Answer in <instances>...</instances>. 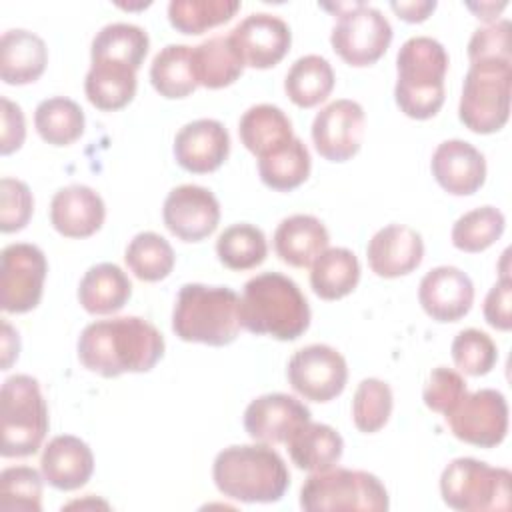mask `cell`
<instances>
[{"instance_id": "obj_1", "label": "cell", "mask_w": 512, "mask_h": 512, "mask_svg": "<svg viewBox=\"0 0 512 512\" xmlns=\"http://www.w3.org/2000/svg\"><path fill=\"white\" fill-rule=\"evenodd\" d=\"M164 336L140 316H120L88 324L78 338L80 364L104 378L148 372L164 356Z\"/></svg>"}, {"instance_id": "obj_2", "label": "cell", "mask_w": 512, "mask_h": 512, "mask_svg": "<svg viewBox=\"0 0 512 512\" xmlns=\"http://www.w3.org/2000/svg\"><path fill=\"white\" fill-rule=\"evenodd\" d=\"M310 306L298 284L280 272H262L244 284L240 324L258 336L296 340L310 326Z\"/></svg>"}, {"instance_id": "obj_3", "label": "cell", "mask_w": 512, "mask_h": 512, "mask_svg": "<svg viewBox=\"0 0 512 512\" xmlns=\"http://www.w3.org/2000/svg\"><path fill=\"white\" fill-rule=\"evenodd\" d=\"M216 488L246 504L278 502L290 486V472L270 444H240L220 450L212 464Z\"/></svg>"}, {"instance_id": "obj_4", "label": "cell", "mask_w": 512, "mask_h": 512, "mask_svg": "<svg viewBox=\"0 0 512 512\" xmlns=\"http://www.w3.org/2000/svg\"><path fill=\"white\" fill-rule=\"evenodd\" d=\"M398 80L394 100L414 120L436 116L444 104V78L448 72L446 48L430 36L408 38L396 54Z\"/></svg>"}, {"instance_id": "obj_5", "label": "cell", "mask_w": 512, "mask_h": 512, "mask_svg": "<svg viewBox=\"0 0 512 512\" xmlns=\"http://www.w3.org/2000/svg\"><path fill=\"white\" fill-rule=\"evenodd\" d=\"M240 298L228 286L184 284L172 310V330L184 342L228 346L240 332Z\"/></svg>"}, {"instance_id": "obj_6", "label": "cell", "mask_w": 512, "mask_h": 512, "mask_svg": "<svg viewBox=\"0 0 512 512\" xmlns=\"http://www.w3.org/2000/svg\"><path fill=\"white\" fill-rule=\"evenodd\" d=\"M48 426V406L38 380L28 374L6 378L0 392V454L4 458L36 454Z\"/></svg>"}, {"instance_id": "obj_7", "label": "cell", "mask_w": 512, "mask_h": 512, "mask_svg": "<svg viewBox=\"0 0 512 512\" xmlns=\"http://www.w3.org/2000/svg\"><path fill=\"white\" fill-rule=\"evenodd\" d=\"M300 506L306 512L368 510L384 512L390 506L386 486L366 470L328 468L308 476L300 488Z\"/></svg>"}, {"instance_id": "obj_8", "label": "cell", "mask_w": 512, "mask_h": 512, "mask_svg": "<svg viewBox=\"0 0 512 512\" xmlns=\"http://www.w3.org/2000/svg\"><path fill=\"white\" fill-rule=\"evenodd\" d=\"M512 474L476 458L452 460L440 476V494L458 512L508 510L512 504Z\"/></svg>"}, {"instance_id": "obj_9", "label": "cell", "mask_w": 512, "mask_h": 512, "mask_svg": "<svg viewBox=\"0 0 512 512\" xmlns=\"http://www.w3.org/2000/svg\"><path fill=\"white\" fill-rule=\"evenodd\" d=\"M512 62H472L458 104L460 122L476 134H494L510 116Z\"/></svg>"}, {"instance_id": "obj_10", "label": "cell", "mask_w": 512, "mask_h": 512, "mask_svg": "<svg viewBox=\"0 0 512 512\" xmlns=\"http://www.w3.org/2000/svg\"><path fill=\"white\" fill-rule=\"evenodd\" d=\"M336 24L330 34L334 52L350 66L378 62L392 42L388 18L364 2L336 4Z\"/></svg>"}, {"instance_id": "obj_11", "label": "cell", "mask_w": 512, "mask_h": 512, "mask_svg": "<svg viewBox=\"0 0 512 512\" xmlns=\"http://www.w3.org/2000/svg\"><path fill=\"white\" fill-rule=\"evenodd\" d=\"M48 262L36 244H8L0 254V306L10 314L34 310L42 300Z\"/></svg>"}, {"instance_id": "obj_12", "label": "cell", "mask_w": 512, "mask_h": 512, "mask_svg": "<svg viewBox=\"0 0 512 512\" xmlns=\"http://www.w3.org/2000/svg\"><path fill=\"white\" fill-rule=\"evenodd\" d=\"M452 434L478 448L498 446L508 432V402L502 392L482 388L464 394L444 416Z\"/></svg>"}, {"instance_id": "obj_13", "label": "cell", "mask_w": 512, "mask_h": 512, "mask_svg": "<svg viewBox=\"0 0 512 512\" xmlns=\"http://www.w3.org/2000/svg\"><path fill=\"white\" fill-rule=\"evenodd\" d=\"M294 392L310 402H330L348 382L344 356L328 344H310L292 354L286 368Z\"/></svg>"}, {"instance_id": "obj_14", "label": "cell", "mask_w": 512, "mask_h": 512, "mask_svg": "<svg viewBox=\"0 0 512 512\" xmlns=\"http://www.w3.org/2000/svg\"><path fill=\"white\" fill-rule=\"evenodd\" d=\"M366 132L364 108L350 98L324 106L312 122L316 152L330 162H346L358 154Z\"/></svg>"}, {"instance_id": "obj_15", "label": "cell", "mask_w": 512, "mask_h": 512, "mask_svg": "<svg viewBox=\"0 0 512 512\" xmlns=\"http://www.w3.org/2000/svg\"><path fill=\"white\" fill-rule=\"evenodd\" d=\"M164 226L184 242L208 238L220 222V202L204 186L180 184L172 188L162 206Z\"/></svg>"}, {"instance_id": "obj_16", "label": "cell", "mask_w": 512, "mask_h": 512, "mask_svg": "<svg viewBox=\"0 0 512 512\" xmlns=\"http://www.w3.org/2000/svg\"><path fill=\"white\" fill-rule=\"evenodd\" d=\"M244 66L266 70L276 66L290 50L292 32L288 24L268 12L246 16L228 34Z\"/></svg>"}, {"instance_id": "obj_17", "label": "cell", "mask_w": 512, "mask_h": 512, "mask_svg": "<svg viewBox=\"0 0 512 512\" xmlns=\"http://www.w3.org/2000/svg\"><path fill=\"white\" fill-rule=\"evenodd\" d=\"M306 422H310L308 406L284 392L258 396L244 410L248 436L262 444H286Z\"/></svg>"}, {"instance_id": "obj_18", "label": "cell", "mask_w": 512, "mask_h": 512, "mask_svg": "<svg viewBox=\"0 0 512 512\" xmlns=\"http://www.w3.org/2000/svg\"><path fill=\"white\" fill-rule=\"evenodd\" d=\"M230 154V134L214 118H198L184 124L174 138V158L192 174L218 170Z\"/></svg>"}, {"instance_id": "obj_19", "label": "cell", "mask_w": 512, "mask_h": 512, "mask_svg": "<svg viewBox=\"0 0 512 512\" xmlns=\"http://www.w3.org/2000/svg\"><path fill=\"white\" fill-rule=\"evenodd\" d=\"M418 302L432 320L456 322L472 308L474 284L456 266H436L420 280Z\"/></svg>"}, {"instance_id": "obj_20", "label": "cell", "mask_w": 512, "mask_h": 512, "mask_svg": "<svg viewBox=\"0 0 512 512\" xmlns=\"http://www.w3.org/2000/svg\"><path fill=\"white\" fill-rule=\"evenodd\" d=\"M430 170L434 180L454 196L478 192L486 180L484 154L466 140H444L436 146Z\"/></svg>"}, {"instance_id": "obj_21", "label": "cell", "mask_w": 512, "mask_h": 512, "mask_svg": "<svg viewBox=\"0 0 512 512\" xmlns=\"http://www.w3.org/2000/svg\"><path fill=\"white\" fill-rule=\"evenodd\" d=\"M368 266L380 278L406 276L422 264L424 240L420 232L404 224L380 228L366 246Z\"/></svg>"}, {"instance_id": "obj_22", "label": "cell", "mask_w": 512, "mask_h": 512, "mask_svg": "<svg viewBox=\"0 0 512 512\" xmlns=\"http://www.w3.org/2000/svg\"><path fill=\"white\" fill-rule=\"evenodd\" d=\"M106 218L102 196L84 184L60 188L50 202V224L66 238H88L96 234Z\"/></svg>"}, {"instance_id": "obj_23", "label": "cell", "mask_w": 512, "mask_h": 512, "mask_svg": "<svg viewBox=\"0 0 512 512\" xmlns=\"http://www.w3.org/2000/svg\"><path fill=\"white\" fill-rule=\"evenodd\" d=\"M40 470L52 488L62 492L78 490L92 478L94 454L78 436L60 434L44 446Z\"/></svg>"}, {"instance_id": "obj_24", "label": "cell", "mask_w": 512, "mask_h": 512, "mask_svg": "<svg viewBox=\"0 0 512 512\" xmlns=\"http://www.w3.org/2000/svg\"><path fill=\"white\" fill-rule=\"evenodd\" d=\"M272 240L282 262L294 268H308L328 248L330 234L316 216L292 214L278 224Z\"/></svg>"}, {"instance_id": "obj_25", "label": "cell", "mask_w": 512, "mask_h": 512, "mask_svg": "<svg viewBox=\"0 0 512 512\" xmlns=\"http://www.w3.org/2000/svg\"><path fill=\"white\" fill-rule=\"evenodd\" d=\"M48 64L44 40L24 28L6 30L0 40V78L12 86L36 82Z\"/></svg>"}, {"instance_id": "obj_26", "label": "cell", "mask_w": 512, "mask_h": 512, "mask_svg": "<svg viewBox=\"0 0 512 512\" xmlns=\"http://www.w3.org/2000/svg\"><path fill=\"white\" fill-rule=\"evenodd\" d=\"M130 294L128 274L112 262L90 266L78 284V302L88 314H114L124 308Z\"/></svg>"}, {"instance_id": "obj_27", "label": "cell", "mask_w": 512, "mask_h": 512, "mask_svg": "<svg viewBox=\"0 0 512 512\" xmlns=\"http://www.w3.org/2000/svg\"><path fill=\"white\" fill-rule=\"evenodd\" d=\"M290 460L300 470L322 472L334 468L344 452L342 436L328 424L306 422L286 442Z\"/></svg>"}, {"instance_id": "obj_28", "label": "cell", "mask_w": 512, "mask_h": 512, "mask_svg": "<svg viewBox=\"0 0 512 512\" xmlns=\"http://www.w3.org/2000/svg\"><path fill=\"white\" fill-rule=\"evenodd\" d=\"M238 134L246 150L258 158L280 150L294 138L290 118L274 104L250 106L238 122Z\"/></svg>"}, {"instance_id": "obj_29", "label": "cell", "mask_w": 512, "mask_h": 512, "mask_svg": "<svg viewBox=\"0 0 512 512\" xmlns=\"http://www.w3.org/2000/svg\"><path fill=\"white\" fill-rule=\"evenodd\" d=\"M192 66L198 86L210 90L234 84L244 72V62L230 36H212L192 46Z\"/></svg>"}, {"instance_id": "obj_30", "label": "cell", "mask_w": 512, "mask_h": 512, "mask_svg": "<svg viewBox=\"0 0 512 512\" xmlns=\"http://www.w3.org/2000/svg\"><path fill=\"white\" fill-rule=\"evenodd\" d=\"M136 88V70L116 62H92L84 78L86 98L104 112H114L130 104L136 96Z\"/></svg>"}, {"instance_id": "obj_31", "label": "cell", "mask_w": 512, "mask_h": 512, "mask_svg": "<svg viewBox=\"0 0 512 512\" xmlns=\"http://www.w3.org/2000/svg\"><path fill=\"white\" fill-rule=\"evenodd\" d=\"M150 48L144 28L128 22H112L100 28L90 46L92 62L126 64L138 72Z\"/></svg>"}, {"instance_id": "obj_32", "label": "cell", "mask_w": 512, "mask_h": 512, "mask_svg": "<svg viewBox=\"0 0 512 512\" xmlns=\"http://www.w3.org/2000/svg\"><path fill=\"white\" fill-rule=\"evenodd\" d=\"M360 280V262L348 248H326L310 270V286L322 300L348 296Z\"/></svg>"}, {"instance_id": "obj_33", "label": "cell", "mask_w": 512, "mask_h": 512, "mask_svg": "<svg viewBox=\"0 0 512 512\" xmlns=\"http://www.w3.org/2000/svg\"><path fill=\"white\" fill-rule=\"evenodd\" d=\"M150 82L154 90L168 100L190 96L198 88L194 66H192V46H186V44L164 46L152 60Z\"/></svg>"}, {"instance_id": "obj_34", "label": "cell", "mask_w": 512, "mask_h": 512, "mask_svg": "<svg viewBox=\"0 0 512 512\" xmlns=\"http://www.w3.org/2000/svg\"><path fill=\"white\" fill-rule=\"evenodd\" d=\"M334 80V70L326 58L306 54L290 66L284 78V90L296 106L314 108L330 96Z\"/></svg>"}, {"instance_id": "obj_35", "label": "cell", "mask_w": 512, "mask_h": 512, "mask_svg": "<svg viewBox=\"0 0 512 512\" xmlns=\"http://www.w3.org/2000/svg\"><path fill=\"white\" fill-rule=\"evenodd\" d=\"M84 110L66 96L42 100L34 110L38 136L52 146H70L84 134Z\"/></svg>"}, {"instance_id": "obj_36", "label": "cell", "mask_w": 512, "mask_h": 512, "mask_svg": "<svg viewBox=\"0 0 512 512\" xmlns=\"http://www.w3.org/2000/svg\"><path fill=\"white\" fill-rule=\"evenodd\" d=\"M312 160L306 144L300 138H292L280 150L258 158L260 180L278 192H290L306 182L310 176Z\"/></svg>"}, {"instance_id": "obj_37", "label": "cell", "mask_w": 512, "mask_h": 512, "mask_svg": "<svg viewBox=\"0 0 512 512\" xmlns=\"http://www.w3.org/2000/svg\"><path fill=\"white\" fill-rule=\"evenodd\" d=\"M124 262L142 282L164 280L176 262L170 242L156 232H138L126 246Z\"/></svg>"}, {"instance_id": "obj_38", "label": "cell", "mask_w": 512, "mask_h": 512, "mask_svg": "<svg viewBox=\"0 0 512 512\" xmlns=\"http://www.w3.org/2000/svg\"><path fill=\"white\" fill-rule=\"evenodd\" d=\"M216 254L230 270H250L266 260L268 242L258 226L240 222L224 228L216 240Z\"/></svg>"}, {"instance_id": "obj_39", "label": "cell", "mask_w": 512, "mask_h": 512, "mask_svg": "<svg viewBox=\"0 0 512 512\" xmlns=\"http://www.w3.org/2000/svg\"><path fill=\"white\" fill-rule=\"evenodd\" d=\"M238 10V0H172L168 20L182 34H202L232 20Z\"/></svg>"}, {"instance_id": "obj_40", "label": "cell", "mask_w": 512, "mask_h": 512, "mask_svg": "<svg viewBox=\"0 0 512 512\" xmlns=\"http://www.w3.org/2000/svg\"><path fill=\"white\" fill-rule=\"evenodd\" d=\"M506 218L494 206H480L462 214L452 226V244L462 252H482L504 232Z\"/></svg>"}, {"instance_id": "obj_41", "label": "cell", "mask_w": 512, "mask_h": 512, "mask_svg": "<svg viewBox=\"0 0 512 512\" xmlns=\"http://www.w3.org/2000/svg\"><path fill=\"white\" fill-rule=\"evenodd\" d=\"M392 388L380 378H364L352 398L354 426L364 434L382 430L392 414Z\"/></svg>"}, {"instance_id": "obj_42", "label": "cell", "mask_w": 512, "mask_h": 512, "mask_svg": "<svg viewBox=\"0 0 512 512\" xmlns=\"http://www.w3.org/2000/svg\"><path fill=\"white\" fill-rule=\"evenodd\" d=\"M0 510L40 512L42 478L32 466H10L0 474Z\"/></svg>"}, {"instance_id": "obj_43", "label": "cell", "mask_w": 512, "mask_h": 512, "mask_svg": "<svg viewBox=\"0 0 512 512\" xmlns=\"http://www.w3.org/2000/svg\"><path fill=\"white\" fill-rule=\"evenodd\" d=\"M450 352L454 364L468 376L488 374L498 360V348L494 340L478 328L460 330L452 340Z\"/></svg>"}, {"instance_id": "obj_44", "label": "cell", "mask_w": 512, "mask_h": 512, "mask_svg": "<svg viewBox=\"0 0 512 512\" xmlns=\"http://www.w3.org/2000/svg\"><path fill=\"white\" fill-rule=\"evenodd\" d=\"M34 212V198L26 182L4 176L0 180V230L4 234L26 228Z\"/></svg>"}, {"instance_id": "obj_45", "label": "cell", "mask_w": 512, "mask_h": 512, "mask_svg": "<svg viewBox=\"0 0 512 512\" xmlns=\"http://www.w3.org/2000/svg\"><path fill=\"white\" fill-rule=\"evenodd\" d=\"M510 20H498L474 30L468 42V58L472 62H512Z\"/></svg>"}, {"instance_id": "obj_46", "label": "cell", "mask_w": 512, "mask_h": 512, "mask_svg": "<svg viewBox=\"0 0 512 512\" xmlns=\"http://www.w3.org/2000/svg\"><path fill=\"white\" fill-rule=\"evenodd\" d=\"M466 392V380L462 378L460 372L446 366H438L428 376V382L422 390V400L430 410L446 416Z\"/></svg>"}, {"instance_id": "obj_47", "label": "cell", "mask_w": 512, "mask_h": 512, "mask_svg": "<svg viewBox=\"0 0 512 512\" xmlns=\"http://www.w3.org/2000/svg\"><path fill=\"white\" fill-rule=\"evenodd\" d=\"M512 280L508 274L500 276V280L488 290L484 298V320L502 332L512 328Z\"/></svg>"}, {"instance_id": "obj_48", "label": "cell", "mask_w": 512, "mask_h": 512, "mask_svg": "<svg viewBox=\"0 0 512 512\" xmlns=\"http://www.w3.org/2000/svg\"><path fill=\"white\" fill-rule=\"evenodd\" d=\"M26 138V122L22 108L8 100L6 96L0 98V152L4 156L16 152Z\"/></svg>"}, {"instance_id": "obj_49", "label": "cell", "mask_w": 512, "mask_h": 512, "mask_svg": "<svg viewBox=\"0 0 512 512\" xmlns=\"http://www.w3.org/2000/svg\"><path fill=\"white\" fill-rule=\"evenodd\" d=\"M390 8L398 14V18L406 22H424L436 8L434 0H418V2H390Z\"/></svg>"}, {"instance_id": "obj_50", "label": "cell", "mask_w": 512, "mask_h": 512, "mask_svg": "<svg viewBox=\"0 0 512 512\" xmlns=\"http://www.w3.org/2000/svg\"><path fill=\"white\" fill-rule=\"evenodd\" d=\"M2 370H8L12 366V362L18 358V350H20V340H18V332H14V328L4 320L2 322Z\"/></svg>"}, {"instance_id": "obj_51", "label": "cell", "mask_w": 512, "mask_h": 512, "mask_svg": "<svg viewBox=\"0 0 512 512\" xmlns=\"http://www.w3.org/2000/svg\"><path fill=\"white\" fill-rule=\"evenodd\" d=\"M470 10L476 12V18L484 22H496V14H500L506 8V2H500L498 6L494 2H480V4H468Z\"/></svg>"}]
</instances>
